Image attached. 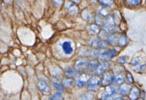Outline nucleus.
Here are the masks:
<instances>
[{"mask_svg": "<svg viewBox=\"0 0 146 100\" xmlns=\"http://www.w3.org/2000/svg\"><path fill=\"white\" fill-rule=\"evenodd\" d=\"M129 94L130 99L131 100H136L139 97L140 95V91L137 88H135L131 89Z\"/></svg>", "mask_w": 146, "mask_h": 100, "instance_id": "nucleus-11", "label": "nucleus"}, {"mask_svg": "<svg viewBox=\"0 0 146 100\" xmlns=\"http://www.w3.org/2000/svg\"><path fill=\"white\" fill-rule=\"evenodd\" d=\"M77 72L76 70H68L66 71V75L70 77H74L77 75Z\"/></svg>", "mask_w": 146, "mask_h": 100, "instance_id": "nucleus-19", "label": "nucleus"}, {"mask_svg": "<svg viewBox=\"0 0 146 100\" xmlns=\"http://www.w3.org/2000/svg\"><path fill=\"white\" fill-rule=\"evenodd\" d=\"M116 51L115 50H108L104 51L99 55V58L102 60H108L112 59L116 55Z\"/></svg>", "mask_w": 146, "mask_h": 100, "instance_id": "nucleus-6", "label": "nucleus"}, {"mask_svg": "<svg viewBox=\"0 0 146 100\" xmlns=\"http://www.w3.org/2000/svg\"><path fill=\"white\" fill-rule=\"evenodd\" d=\"M94 98V95L92 94H86L82 97V100H92Z\"/></svg>", "mask_w": 146, "mask_h": 100, "instance_id": "nucleus-20", "label": "nucleus"}, {"mask_svg": "<svg viewBox=\"0 0 146 100\" xmlns=\"http://www.w3.org/2000/svg\"><path fill=\"white\" fill-rule=\"evenodd\" d=\"M114 100H124V99L123 98L121 97H119L115 98Z\"/></svg>", "mask_w": 146, "mask_h": 100, "instance_id": "nucleus-27", "label": "nucleus"}, {"mask_svg": "<svg viewBox=\"0 0 146 100\" xmlns=\"http://www.w3.org/2000/svg\"><path fill=\"white\" fill-rule=\"evenodd\" d=\"M87 64V62L85 61H82L79 62L77 63L76 64V66L77 67H79L83 66L84 65H86Z\"/></svg>", "mask_w": 146, "mask_h": 100, "instance_id": "nucleus-24", "label": "nucleus"}, {"mask_svg": "<svg viewBox=\"0 0 146 100\" xmlns=\"http://www.w3.org/2000/svg\"><path fill=\"white\" fill-rule=\"evenodd\" d=\"M108 41L112 45H117L118 44V37L115 35L111 36L108 39Z\"/></svg>", "mask_w": 146, "mask_h": 100, "instance_id": "nucleus-13", "label": "nucleus"}, {"mask_svg": "<svg viewBox=\"0 0 146 100\" xmlns=\"http://www.w3.org/2000/svg\"><path fill=\"white\" fill-rule=\"evenodd\" d=\"M127 79L129 83H133V76H132V75L130 74H128L127 75Z\"/></svg>", "mask_w": 146, "mask_h": 100, "instance_id": "nucleus-26", "label": "nucleus"}, {"mask_svg": "<svg viewBox=\"0 0 146 100\" xmlns=\"http://www.w3.org/2000/svg\"><path fill=\"white\" fill-rule=\"evenodd\" d=\"M115 79V76L112 71H110L105 74L102 80V84L103 86H107L112 83Z\"/></svg>", "mask_w": 146, "mask_h": 100, "instance_id": "nucleus-5", "label": "nucleus"}, {"mask_svg": "<svg viewBox=\"0 0 146 100\" xmlns=\"http://www.w3.org/2000/svg\"><path fill=\"white\" fill-rule=\"evenodd\" d=\"M127 61V59L125 57H121L119 58L118 62L121 64H124Z\"/></svg>", "mask_w": 146, "mask_h": 100, "instance_id": "nucleus-23", "label": "nucleus"}, {"mask_svg": "<svg viewBox=\"0 0 146 100\" xmlns=\"http://www.w3.org/2000/svg\"><path fill=\"white\" fill-rule=\"evenodd\" d=\"M101 84L102 80L97 77H95L90 80V84L88 87V90L91 91H96L99 89Z\"/></svg>", "mask_w": 146, "mask_h": 100, "instance_id": "nucleus-2", "label": "nucleus"}, {"mask_svg": "<svg viewBox=\"0 0 146 100\" xmlns=\"http://www.w3.org/2000/svg\"><path fill=\"white\" fill-rule=\"evenodd\" d=\"M63 51L66 54H70L73 53V48L70 41H65L62 45Z\"/></svg>", "mask_w": 146, "mask_h": 100, "instance_id": "nucleus-8", "label": "nucleus"}, {"mask_svg": "<svg viewBox=\"0 0 146 100\" xmlns=\"http://www.w3.org/2000/svg\"><path fill=\"white\" fill-rule=\"evenodd\" d=\"M124 81V78L123 76H118L115 79V83H116L117 85H121L123 84Z\"/></svg>", "mask_w": 146, "mask_h": 100, "instance_id": "nucleus-17", "label": "nucleus"}, {"mask_svg": "<svg viewBox=\"0 0 146 100\" xmlns=\"http://www.w3.org/2000/svg\"><path fill=\"white\" fill-rule=\"evenodd\" d=\"M73 81L71 79H65L62 81V84L64 86L68 87L73 84Z\"/></svg>", "mask_w": 146, "mask_h": 100, "instance_id": "nucleus-16", "label": "nucleus"}, {"mask_svg": "<svg viewBox=\"0 0 146 100\" xmlns=\"http://www.w3.org/2000/svg\"><path fill=\"white\" fill-rule=\"evenodd\" d=\"M127 3L133 5H137L140 4L141 0H127Z\"/></svg>", "mask_w": 146, "mask_h": 100, "instance_id": "nucleus-21", "label": "nucleus"}, {"mask_svg": "<svg viewBox=\"0 0 146 100\" xmlns=\"http://www.w3.org/2000/svg\"><path fill=\"white\" fill-rule=\"evenodd\" d=\"M37 87L39 90L45 95H49L51 93V89L46 82L40 80L37 83Z\"/></svg>", "mask_w": 146, "mask_h": 100, "instance_id": "nucleus-1", "label": "nucleus"}, {"mask_svg": "<svg viewBox=\"0 0 146 100\" xmlns=\"http://www.w3.org/2000/svg\"><path fill=\"white\" fill-rule=\"evenodd\" d=\"M108 65L106 63L100 64L96 70L94 72V74L95 75H100L103 74L104 71L107 69Z\"/></svg>", "mask_w": 146, "mask_h": 100, "instance_id": "nucleus-9", "label": "nucleus"}, {"mask_svg": "<svg viewBox=\"0 0 146 100\" xmlns=\"http://www.w3.org/2000/svg\"><path fill=\"white\" fill-rule=\"evenodd\" d=\"M90 80V77L89 75L86 74H82L78 78L76 82V85L79 87H82L86 85Z\"/></svg>", "mask_w": 146, "mask_h": 100, "instance_id": "nucleus-4", "label": "nucleus"}, {"mask_svg": "<svg viewBox=\"0 0 146 100\" xmlns=\"http://www.w3.org/2000/svg\"><path fill=\"white\" fill-rule=\"evenodd\" d=\"M90 45L93 47L99 48H105L107 45L105 43L99 39H94L90 42Z\"/></svg>", "mask_w": 146, "mask_h": 100, "instance_id": "nucleus-7", "label": "nucleus"}, {"mask_svg": "<svg viewBox=\"0 0 146 100\" xmlns=\"http://www.w3.org/2000/svg\"><path fill=\"white\" fill-rule=\"evenodd\" d=\"M53 85L54 86V88H56V89L59 90H63L64 89V88L63 86L61 85L60 83H58V82L57 81H53Z\"/></svg>", "mask_w": 146, "mask_h": 100, "instance_id": "nucleus-18", "label": "nucleus"}, {"mask_svg": "<svg viewBox=\"0 0 146 100\" xmlns=\"http://www.w3.org/2000/svg\"><path fill=\"white\" fill-rule=\"evenodd\" d=\"M132 88L128 84H124L120 88V93L122 95H127L129 94Z\"/></svg>", "mask_w": 146, "mask_h": 100, "instance_id": "nucleus-10", "label": "nucleus"}, {"mask_svg": "<svg viewBox=\"0 0 146 100\" xmlns=\"http://www.w3.org/2000/svg\"><path fill=\"white\" fill-rule=\"evenodd\" d=\"M116 93V90L113 87L110 86L107 87L105 88L102 98L104 100L108 99L113 95H115Z\"/></svg>", "mask_w": 146, "mask_h": 100, "instance_id": "nucleus-3", "label": "nucleus"}, {"mask_svg": "<svg viewBox=\"0 0 146 100\" xmlns=\"http://www.w3.org/2000/svg\"><path fill=\"white\" fill-rule=\"evenodd\" d=\"M138 100H143V99H139Z\"/></svg>", "mask_w": 146, "mask_h": 100, "instance_id": "nucleus-28", "label": "nucleus"}, {"mask_svg": "<svg viewBox=\"0 0 146 100\" xmlns=\"http://www.w3.org/2000/svg\"><path fill=\"white\" fill-rule=\"evenodd\" d=\"M90 30L92 32H93L95 34H98L99 33V32L98 28H97V27H95V26H93V27L91 28Z\"/></svg>", "mask_w": 146, "mask_h": 100, "instance_id": "nucleus-25", "label": "nucleus"}, {"mask_svg": "<svg viewBox=\"0 0 146 100\" xmlns=\"http://www.w3.org/2000/svg\"><path fill=\"white\" fill-rule=\"evenodd\" d=\"M100 63L97 61H93L91 62L89 64L88 68L91 71L94 72L96 68L100 65Z\"/></svg>", "mask_w": 146, "mask_h": 100, "instance_id": "nucleus-12", "label": "nucleus"}, {"mask_svg": "<svg viewBox=\"0 0 146 100\" xmlns=\"http://www.w3.org/2000/svg\"><path fill=\"white\" fill-rule=\"evenodd\" d=\"M127 43V38L124 35H122V36L119 39V45L123 46L126 45Z\"/></svg>", "mask_w": 146, "mask_h": 100, "instance_id": "nucleus-14", "label": "nucleus"}, {"mask_svg": "<svg viewBox=\"0 0 146 100\" xmlns=\"http://www.w3.org/2000/svg\"><path fill=\"white\" fill-rule=\"evenodd\" d=\"M62 98V94L60 92H57L54 94L49 100H61Z\"/></svg>", "mask_w": 146, "mask_h": 100, "instance_id": "nucleus-15", "label": "nucleus"}, {"mask_svg": "<svg viewBox=\"0 0 146 100\" xmlns=\"http://www.w3.org/2000/svg\"><path fill=\"white\" fill-rule=\"evenodd\" d=\"M101 3L105 5H110L112 4V0H99Z\"/></svg>", "mask_w": 146, "mask_h": 100, "instance_id": "nucleus-22", "label": "nucleus"}]
</instances>
